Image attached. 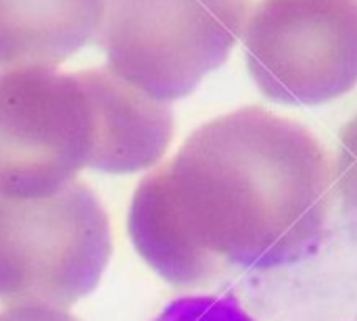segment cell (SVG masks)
<instances>
[{
    "mask_svg": "<svg viewBox=\"0 0 357 321\" xmlns=\"http://www.w3.org/2000/svg\"><path fill=\"white\" fill-rule=\"evenodd\" d=\"M107 0H0V69H56L98 44Z\"/></svg>",
    "mask_w": 357,
    "mask_h": 321,
    "instance_id": "8992f818",
    "label": "cell"
},
{
    "mask_svg": "<svg viewBox=\"0 0 357 321\" xmlns=\"http://www.w3.org/2000/svg\"><path fill=\"white\" fill-rule=\"evenodd\" d=\"M251 8L253 0H107L98 44L117 77L167 104L228 61Z\"/></svg>",
    "mask_w": 357,
    "mask_h": 321,
    "instance_id": "277c9868",
    "label": "cell"
},
{
    "mask_svg": "<svg viewBox=\"0 0 357 321\" xmlns=\"http://www.w3.org/2000/svg\"><path fill=\"white\" fill-rule=\"evenodd\" d=\"M0 321H77L65 309L52 307H8L0 313Z\"/></svg>",
    "mask_w": 357,
    "mask_h": 321,
    "instance_id": "ba28073f",
    "label": "cell"
},
{
    "mask_svg": "<svg viewBox=\"0 0 357 321\" xmlns=\"http://www.w3.org/2000/svg\"><path fill=\"white\" fill-rule=\"evenodd\" d=\"M245 56L268 100L341 98L357 84V0H261L245 29Z\"/></svg>",
    "mask_w": 357,
    "mask_h": 321,
    "instance_id": "5b68a950",
    "label": "cell"
},
{
    "mask_svg": "<svg viewBox=\"0 0 357 321\" xmlns=\"http://www.w3.org/2000/svg\"><path fill=\"white\" fill-rule=\"evenodd\" d=\"M335 175L307 127L261 107L201 125L138 184L128 213L136 253L172 286L230 267L272 269L312 255Z\"/></svg>",
    "mask_w": 357,
    "mask_h": 321,
    "instance_id": "6da1fadb",
    "label": "cell"
},
{
    "mask_svg": "<svg viewBox=\"0 0 357 321\" xmlns=\"http://www.w3.org/2000/svg\"><path fill=\"white\" fill-rule=\"evenodd\" d=\"M333 175L341 198L357 213V113L341 130Z\"/></svg>",
    "mask_w": 357,
    "mask_h": 321,
    "instance_id": "52a82bcc",
    "label": "cell"
},
{
    "mask_svg": "<svg viewBox=\"0 0 357 321\" xmlns=\"http://www.w3.org/2000/svg\"><path fill=\"white\" fill-rule=\"evenodd\" d=\"M172 134L169 107L109 67L0 71V196L54 194L86 167L151 169L167 152Z\"/></svg>",
    "mask_w": 357,
    "mask_h": 321,
    "instance_id": "7a4b0ae2",
    "label": "cell"
},
{
    "mask_svg": "<svg viewBox=\"0 0 357 321\" xmlns=\"http://www.w3.org/2000/svg\"><path fill=\"white\" fill-rule=\"evenodd\" d=\"M111 249L109 217L82 182L40 198L0 196V303L67 309L98 286Z\"/></svg>",
    "mask_w": 357,
    "mask_h": 321,
    "instance_id": "3957f363",
    "label": "cell"
}]
</instances>
